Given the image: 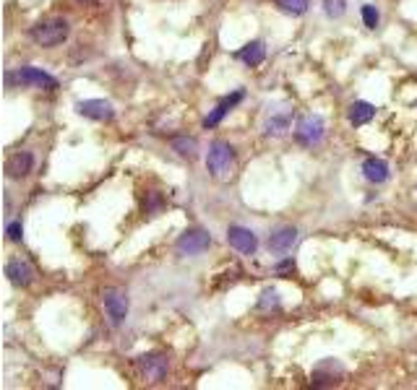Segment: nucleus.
Returning a JSON list of instances; mask_svg holds the SVG:
<instances>
[{
	"label": "nucleus",
	"mask_w": 417,
	"mask_h": 390,
	"mask_svg": "<svg viewBox=\"0 0 417 390\" xmlns=\"http://www.w3.org/2000/svg\"><path fill=\"white\" fill-rule=\"evenodd\" d=\"M68 32H71V26L65 19H48V21H39L37 26H32L29 36L39 47H58L68 39Z\"/></svg>",
	"instance_id": "nucleus-1"
},
{
	"label": "nucleus",
	"mask_w": 417,
	"mask_h": 390,
	"mask_svg": "<svg viewBox=\"0 0 417 390\" xmlns=\"http://www.w3.org/2000/svg\"><path fill=\"white\" fill-rule=\"evenodd\" d=\"M206 166H209V175L214 180H230L232 177V166H235V151L232 146L225 141H214L209 146V156H206Z\"/></svg>",
	"instance_id": "nucleus-2"
},
{
	"label": "nucleus",
	"mask_w": 417,
	"mask_h": 390,
	"mask_svg": "<svg viewBox=\"0 0 417 390\" xmlns=\"http://www.w3.org/2000/svg\"><path fill=\"white\" fill-rule=\"evenodd\" d=\"M13 81L21 83V86L45 89V91L58 89V78H55V76H50V73H45L42 68H34V65H24V68H19V71H16V76H13Z\"/></svg>",
	"instance_id": "nucleus-3"
},
{
	"label": "nucleus",
	"mask_w": 417,
	"mask_h": 390,
	"mask_svg": "<svg viewBox=\"0 0 417 390\" xmlns=\"http://www.w3.org/2000/svg\"><path fill=\"white\" fill-rule=\"evenodd\" d=\"M105 302V312L112 325H123V320L128 318V294L123 289H105L102 294Z\"/></svg>",
	"instance_id": "nucleus-4"
},
{
	"label": "nucleus",
	"mask_w": 417,
	"mask_h": 390,
	"mask_svg": "<svg viewBox=\"0 0 417 390\" xmlns=\"http://www.w3.org/2000/svg\"><path fill=\"white\" fill-rule=\"evenodd\" d=\"M323 133H326L323 118H318V115H305V118L298 122V128H295V138H298L303 146H318V143L323 141Z\"/></svg>",
	"instance_id": "nucleus-5"
},
{
	"label": "nucleus",
	"mask_w": 417,
	"mask_h": 390,
	"mask_svg": "<svg viewBox=\"0 0 417 390\" xmlns=\"http://www.w3.org/2000/svg\"><path fill=\"white\" fill-rule=\"evenodd\" d=\"M136 365H139L141 378L149 382H162L167 378V369H170V362L162 354H143L136 359Z\"/></svg>",
	"instance_id": "nucleus-6"
},
{
	"label": "nucleus",
	"mask_w": 417,
	"mask_h": 390,
	"mask_svg": "<svg viewBox=\"0 0 417 390\" xmlns=\"http://www.w3.org/2000/svg\"><path fill=\"white\" fill-rule=\"evenodd\" d=\"M209 245H212V237H209V232H203V229H188V232L180 235L178 242H175L180 255H201L203 250H209Z\"/></svg>",
	"instance_id": "nucleus-7"
},
{
	"label": "nucleus",
	"mask_w": 417,
	"mask_h": 390,
	"mask_svg": "<svg viewBox=\"0 0 417 390\" xmlns=\"http://www.w3.org/2000/svg\"><path fill=\"white\" fill-rule=\"evenodd\" d=\"M227 242H230V248H235L238 252H243V255H253V252L258 250V239H256V235H253L250 229L238 226V224H232L227 229Z\"/></svg>",
	"instance_id": "nucleus-8"
},
{
	"label": "nucleus",
	"mask_w": 417,
	"mask_h": 390,
	"mask_svg": "<svg viewBox=\"0 0 417 390\" xmlns=\"http://www.w3.org/2000/svg\"><path fill=\"white\" fill-rule=\"evenodd\" d=\"M76 112L89 120H99V122H108V120L115 118V109L105 99H83L76 105Z\"/></svg>",
	"instance_id": "nucleus-9"
},
{
	"label": "nucleus",
	"mask_w": 417,
	"mask_h": 390,
	"mask_svg": "<svg viewBox=\"0 0 417 390\" xmlns=\"http://www.w3.org/2000/svg\"><path fill=\"white\" fill-rule=\"evenodd\" d=\"M295 242H298V229H295V226H279L274 235L269 237L266 248H269V252H274V255H285V252L292 250Z\"/></svg>",
	"instance_id": "nucleus-10"
},
{
	"label": "nucleus",
	"mask_w": 417,
	"mask_h": 390,
	"mask_svg": "<svg viewBox=\"0 0 417 390\" xmlns=\"http://www.w3.org/2000/svg\"><path fill=\"white\" fill-rule=\"evenodd\" d=\"M6 276H8V281L13 286H29L32 284V279H34V271H32V266L21 258H13L6 263Z\"/></svg>",
	"instance_id": "nucleus-11"
},
{
	"label": "nucleus",
	"mask_w": 417,
	"mask_h": 390,
	"mask_svg": "<svg viewBox=\"0 0 417 390\" xmlns=\"http://www.w3.org/2000/svg\"><path fill=\"white\" fill-rule=\"evenodd\" d=\"M32 166H34V156L29 154V151H19V154H13L11 159H8L6 172H8V177L21 180L32 172Z\"/></svg>",
	"instance_id": "nucleus-12"
},
{
	"label": "nucleus",
	"mask_w": 417,
	"mask_h": 390,
	"mask_svg": "<svg viewBox=\"0 0 417 390\" xmlns=\"http://www.w3.org/2000/svg\"><path fill=\"white\" fill-rule=\"evenodd\" d=\"M363 175H365V180H368V182H373V185H381V182H386V180H389V164H386L383 159L370 156V159H365V162H363Z\"/></svg>",
	"instance_id": "nucleus-13"
},
{
	"label": "nucleus",
	"mask_w": 417,
	"mask_h": 390,
	"mask_svg": "<svg viewBox=\"0 0 417 390\" xmlns=\"http://www.w3.org/2000/svg\"><path fill=\"white\" fill-rule=\"evenodd\" d=\"M240 99H243V91H235L232 96H227L225 102H219V105L212 109V115H206V118H203V128H214V125H219V122H222V118H225L232 107L238 105Z\"/></svg>",
	"instance_id": "nucleus-14"
},
{
	"label": "nucleus",
	"mask_w": 417,
	"mask_h": 390,
	"mask_svg": "<svg viewBox=\"0 0 417 390\" xmlns=\"http://www.w3.org/2000/svg\"><path fill=\"white\" fill-rule=\"evenodd\" d=\"M373 115H376V107L370 105V102H352L349 109H347V118H349V122H352L355 128L368 125L370 120H373Z\"/></svg>",
	"instance_id": "nucleus-15"
},
{
	"label": "nucleus",
	"mask_w": 417,
	"mask_h": 390,
	"mask_svg": "<svg viewBox=\"0 0 417 390\" xmlns=\"http://www.w3.org/2000/svg\"><path fill=\"white\" fill-rule=\"evenodd\" d=\"M263 58H266V45L258 42V39H256V42H248V45L238 52V60H243L250 68H253V65H261Z\"/></svg>",
	"instance_id": "nucleus-16"
},
{
	"label": "nucleus",
	"mask_w": 417,
	"mask_h": 390,
	"mask_svg": "<svg viewBox=\"0 0 417 390\" xmlns=\"http://www.w3.org/2000/svg\"><path fill=\"white\" fill-rule=\"evenodd\" d=\"M170 146H172V151H178L185 159H196L199 154V141L191 136H175V138H170Z\"/></svg>",
	"instance_id": "nucleus-17"
},
{
	"label": "nucleus",
	"mask_w": 417,
	"mask_h": 390,
	"mask_svg": "<svg viewBox=\"0 0 417 390\" xmlns=\"http://www.w3.org/2000/svg\"><path fill=\"white\" fill-rule=\"evenodd\" d=\"M279 11L289 13V16H303L308 11V0H276Z\"/></svg>",
	"instance_id": "nucleus-18"
},
{
	"label": "nucleus",
	"mask_w": 417,
	"mask_h": 390,
	"mask_svg": "<svg viewBox=\"0 0 417 390\" xmlns=\"http://www.w3.org/2000/svg\"><path fill=\"white\" fill-rule=\"evenodd\" d=\"M289 130V115H279L266 122V136H285Z\"/></svg>",
	"instance_id": "nucleus-19"
},
{
	"label": "nucleus",
	"mask_w": 417,
	"mask_h": 390,
	"mask_svg": "<svg viewBox=\"0 0 417 390\" xmlns=\"http://www.w3.org/2000/svg\"><path fill=\"white\" fill-rule=\"evenodd\" d=\"M323 11L329 19H339L347 11V3L345 0H323Z\"/></svg>",
	"instance_id": "nucleus-20"
},
{
	"label": "nucleus",
	"mask_w": 417,
	"mask_h": 390,
	"mask_svg": "<svg viewBox=\"0 0 417 390\" xmlns=\"http://www.w3.org/2000/svg\"><path fill=\"white\" fill-rule=\"evenodd\" d=\"M258 307L261 310H276L279 307V294H276V289H266L258 299Z\"/></svg>",
	"instance_id": "nucleus-21"
},
{
	"label": "nucleus",
	"mask_w": 417,
	"mask_h": 390,
	"mask_svg": "<svg viewBox=\"0 0 417 390\" xmlns=\"http://www.w3.org/2000/svg\"><path fill=\"white\" fill-rule=\"evenodd\" d=\"M363 21L368 29H376L378 26V11H376V6H363Z\"/></svg>",
	"instance_id": "nucleus-22"
},
{
	"label": "nucleus",
	"mask_w": 417,
	"mask_h": 390,
	"mask_svg": "<svg viewBox=\"0 0 417 390\" xmlns=\"http://www.w3.org/2000/svg\"><path fill=\"white\" fill-rule=\"evenodd\" d=\"M6 235H8L11 242H21V239H24V226H21V221H11V224L6 226Z\"/></svg>",
	"instance_id": "nucleus-23"
},
{
	"label": "nucleus",
	"mask_w": 417,
	"mask_h": 390,
	"mask_svg": "<svg viewBox=\"0 0 417 390\" xmlns=\"http://www.w3.org/2000/svg\"><path fill=\"white\" fill-rule=\"evenodd\" d=\"M159 208H162V198L156 193H149V203H143V211L149 213V216H156Z\"/></svg>",
	"instance_id": "nucleus-24"
}]
</instances>
